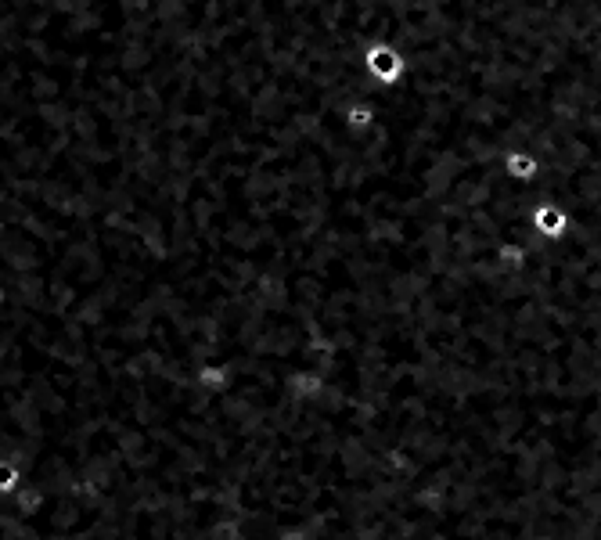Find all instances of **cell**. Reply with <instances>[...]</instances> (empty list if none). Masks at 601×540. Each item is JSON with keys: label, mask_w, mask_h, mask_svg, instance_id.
<instances>
[{"label": "cell", "mask_w": 601, "mask_h": 540, "mask_svg": "<svg viewBox=\"0 0 601 540\" xmlns=\"http://www.w3.org/2000/svg\"><path fill=\"white\" fill-rule=\"evenodd\" d=\"M504 170L512 173L515 180H533L540 170V159L530 152H508L504 155Z\"/></svg>", "instance_id": "6da1fadb"}, {"label": "cell", "mask_w": 601, "mask_h": 540, "mask_svg": "<svg viewBox=\"0 0 601 540\" xmlns=\"http://www.w3.org/2000/svg\"><path fill=\"white\" fill-rule=\"evenodd\" d=\"M22 483H26L22 465L11 458H0V497H15L22 490Z\"/></svg>", "instance_id": "7a4b0ae2"}, {"label": "cell", "mask_w": 601, "mask_h": 540, "mask_svg": "<svg viewBox=\"0 0 601 540\" xmlns=\"http://www.w3.org/2000/svg\"><path fill=\"white\" fill-rule=\"evenodd\" d=\"M533 224L540 227L544 234H562V227L569 224V216L562 213V209H551V206H540L537 213H533Z\"/></svg>", "instance_id": "3957f363"}]
</instances>
